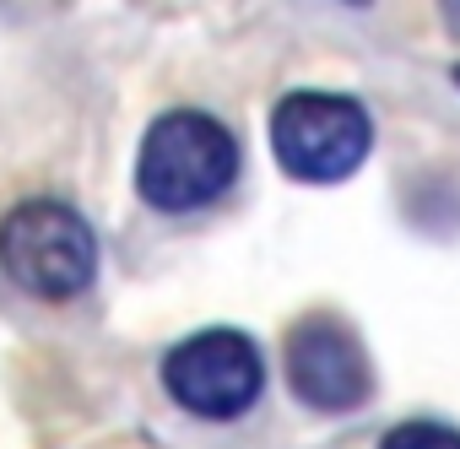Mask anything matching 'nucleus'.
<instances>
[{"label": "nucleus", "instance_id": "5", "mask_svg": "<svg viewBox=\"0 0 460 449\" xmlns=\"http://www.w3.org/2000/svg\"><path fill=\"white\" fill-rule=\"evenodd\" d=\"M288 384L314 411H352L374 395V363L341 320L314 314L288 336Z\"/></svg>", "mask_w": 460, "mask_h": 449}, {"label": "nucleus", "instance_id": "6", "mask_svg": "<svg viewBox=\"0 0 460 449\" xmlns=\"http://www.w3.org/2000/svg\"><path fill=\"white\" fill-rule=\"evenodd\" d=\"M379 449H460V427H449V422H401L379 438Z\"/></svg>", "mask_w": 460, "mask_h": 449}, {"label": "nucleus", "instance_id": "3", "mask_svg": "<svg viewBox=\"0 0 460 449\" xmlns=\"http://www.w3.org/2000/svg\"><path fill=\"white\" fill-rule=\"evenodd\" d=\"M374 119L347 92H288L271 114V152L298 184H341L363 168Z\"/></svg>", "mask_w": 460, "mask_h": 449}, {"label": "nucleus", "instance_id": "2", "mask_svg": "<svg viewBox=\"0 0 460 449\" xmlns=\"http://www.w3.org/2000/svg\"><path fill=\"white\" fill-rule=\"evenodd\" d=\"M0 266L6 277L44 298L66 304L93 287L98 277V239L87 228V216L66 200H22L0 222Z\"/></svg>", "mask_w": 460, "mask_h": 449}, {"label": "nucleus", "instance_id": "1", "mask_svg": "<svg viewBox=\"0 0 460 449\" xmlns=\"http://www.w3.org/2000/svg\"><path fill=\"white\" fill-rule=\"evenodd\" d=\"M239 179V141L206 109H168L146 125L136 189L152 211H200Z\"/></svg>", "mask_w": 460, "mask_h": 449}, {"label": "nucleus", "instance_id": "7", "mask_svg": "<svg viewBox=\"0 0 460 449\" xmlns=\"http://www.w3.org/2000/svg\"><path fill=\"white\" fill-rule=\"evenodd\" d=\"M438 6H444V22H449V33L460 39V0H438Z\"/></svg>", "mask_w": 460, "mask_h": 449}, {"label": "nucleus", "instance_id": "4", "mask_svg": "<svg viewBox=\"0 0 460 449\" xmlns=\"http://www.w3.org/2000/svg\"><path fill=\"white\" fill-rule=\"evenodd\" d=\"M163 384L168 395L206 417V422H227V417H244L261 390H266V363L261 347L244 330H195L179 347H168L163 357Z\"/></svg>", "mask_w": 460, "mask_h": 449}, {"label": "nucleus", "instance_id": "8", "mask_svg": "<svg viewBox=\"0 0 460 449\" xmlns=\"http://www.w3.org/2000/svg\"><path fill=\"white\" fill-rule=\"evenodd\" d=\"M455 82H460V66H455Z\"/></svg>", "mask_w": 460, "mask_h": 449}]
</instances>
